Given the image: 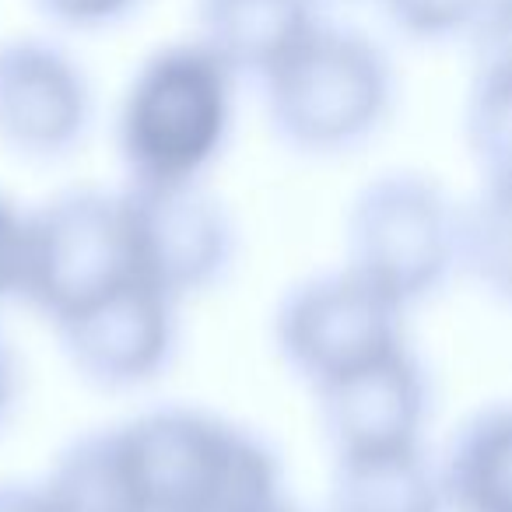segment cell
Listing matches in <instances>:
<instances>
[{
    "instance_id": "cell-13",
    "label": "cell",
    "mask_w": 512,
    "mask_h": 512,
    "mask_svg": "<svg viewBox=\"0 0 512 512\" xmlns=\"http://www.w3.org/2000/svg\"><path fill=\"white\" fill-rule=\"evenodd\" d=\"M309 25V0H204V46L232 74H267Z\"/></svg>"
},
{
    "instance_id": "cell-4",
    "label": "cell",
    "mask_w": 512,
    "mask_h": 512,
    "mask_svg": "<svg viewBox=\"0 0 512 512\" xmlns=\"http://www.w3.org/2000/svg\"><path fill=\"white\" fill-rule=\"evenodd\" d=\"M460 256V207L439 183L390 172L365 186L348 214V271L393 306L432 295Z\"/></svg>"
},
{
    "instance_id": "cell-19",
    "label": "cell",
    "mask_w": 512,
    "mask_h": 512,
    "mask_svg": "<svg viewBox=\"0 0 512 512\" xmlns=\"http://www.w3.org/2000/svg\"><path fill=\"white\" fill-rule=\"evenodd\" d=\"M39 4L67 25H99L127 11L134 0H39Z\"/></svg>"
},
{
    "instance_id": "cell-10",
    "label": "cell",
    "mask_w": 512,
    "mask_h": 512,
    "mask_svg": "<svg viewBox=\"0 0 512 512\" xmlns=\"http://www.w3.org/2000/svg\"><path fill=\"white\" fill-rule=\"evenodd\" d=\"M316 397L337 456L421 446L428 383L407 348L320 386Z\"/></svg>"
},
{
    "instance_id": "cell-3",
    "label": "cell",
    "mask_w": 512,
    "mask_h": 512,
    "mask_svg": "<svg viewBox=\"0 0 512 512\" xmlns=\"http://www.w3.org/2000/svg\"><path fill=\"white\" fill-rule=\"evenodd\" d=\"M278 134L302 151H344L379 127L390 106V67L362 36L309 25L264 74Z\"/></svg>"
},
{
    "instance_id": "cell-2",
    "label": "cell",
    "mask_w": 512,
    "mask_h": 512,
    "mask_svg": "<svg viewBox=\"0 0 512 512\" xmlns=\"http://www.w3.org/2000/svg\"><path fill=\"white\" fill-rule=\"evenodd\" d=\"M228 123L232 71L204 43L155 53L120 109V155L130 183H200L225 144Z\"/></svg>"
},
{
    "instance_id": "cell-11",
    "label": "cell",
    "mask_w": 512,
    "mask_h": 512,
    "mask_svg": "<svg viewBox=\"0 0 512 512\" xmlns=\"http://www.w3.org/2000/svg\"><path fill=\"white\" fill-rule=\"evenodd\" d=\"M442 505L453 512H512V418L509 407L470 414L435 463Z\"/></svg>"
},
{
    "instance_id": "cell-14",
    "label": "cell",
    "mask_w": 512,
    "mask_h": 512,
    "mask_svg": "<svg viewBox=\"0 0 512 512\" xmlns=\"http://www.w3.org/2000/svg\"><path fill=\"white\" fill-rule=\"evenodd\" d=\"M53 512H137L116 428L74 439L39 484Z\"/></svg>"
},
{
    "instance_id": "cell-9",
    "label": "cell",
    "mask_w": 512,
    "mask_h": 512,
    "mask_svg": "<svg viewBox=\"0 0 512 512\" xmlns=\"http://www.w3.org/2000/svg\"><path fill=\"white\" fill-rule=\"evenodd\" d=\"M85 127L88 85L67 53L36 39L0 46V141L25 158H57Z\"/></svg>"
},
{
    "instance_id": "cell-8",
    "label": "cell",
    "mask_w": 512,
    "mask_h": 512,
    "mask_svg": "<svg viewBox=\"0 0 512 512\" xmlns=\"http://www.w3.org/2000/svg\"><path fill=\"white\" fill-rule=\"evenodd\" d=\"M53 327L88 383L134 390L169 365L176 348V302L144 281H127Z\"/></svg>"
},
{
    "instance_id": "cell-5",
    "label": "cell",
    "mask_w": 512,
    "mask_h": 512,
    "mask_svg": "<svg viewBox=\"0 0 512 512\" xmlns=\"http://www.w3.org/2000/svg\"><path fill=\"white\" fill-rule=\"evenodd\" d=\"M127 281L141 278L120 193L67 190L29 214L22 295L46 320H67Z\"/></svg>"
},
{
    "instance_id": "cell-22",
    "label": "cell",
    "mask_w": 512,
    "mask_h": 512,
    "mask_svg": "<svg viewBox=\"0 0 512 512\" xmlns=\"http://www.w3.org/2000/svg\"><path fill=\"white\" fill-rule=\"evenodd\" d=\"M267 512H306V509H299V505H295V502H288V498H281V502H278V505H271V509H267Z\"/></svg>"
},
{
    "instance_id": "cell-20",
    "label": "cell",
    "mask_w": 512,
    "mask_h": 512,
    "mask_svg": "<svg viewBox=\"0 0 512 512\" xmlns=\"http://www.w3.org/2000/svg\"><path fill=\"white\" fill-rule=\"evenodd\" d=\"M18 390H22V369H18V355L11 341L0 334V425L11 418L18 404Z\"/></svg>"
},
{
    "instance_id": "cell-15",
    "label": "cell",
    "mask_w": 512,
    "mask_h": 512,
    "mask_svg": "<svg viewBox=\"0 0 512 512\" xmlns=\"http://www.w3.org/2000/svg\"><path fill=\"white\" fill-rule=\"evenodd\" d=\"M456 264H470L484 281L498 271L505 288L509 274V183H491L470 211H460V256Z\"/></svg>"
},
{
    "instance_id": "cell-18",
    "label": "cell",
    "mask_w": 512,
    "mask_h": 512,
    "mask_svg": "<svg viewBox=\"0 0 512 512\" xmlns=\"http://www.w3.org/2000/svg\"><path fill=\"white\" fill-rule=\"evenodd\" d=\"M25 239H29V214H22L0 193V302L22 295Z\"/></svg>"
},
{
    "instance_id": "cell-17",
    "label": "cell",
    "mask_w": 512,
    "mask_h": 512,
    "mask_svg": "<svg viewBox=\"0 0 512 512\" xmlns=\"http://www.w3.org/2000/svg\"><path fill=\"white\" fill-rule=\"evenodd\" d=\"M400 25L414 36H449L470 25L488 0H386Z\"/></svg>"
},
{
    "instance_id": "cell-6",
    "label": "cell",
    "mask_w": 512,
    "mask_h": 512,
    "mask_svg": "<svg viewBox=\"0 0 512 512\" xmlns=\"http://www.w3.org/2000/svg\"><path fill=\"white\" fill-rule=\"evenodd\" d=\"M400 313L404 309L344 267L295 285L278 306L274 337L288 365L320 390L404 348Z\"/></svg>"
},
{
    "instance_id": "cell-21",
    "label": "cell",
    "mask_w": 512,
    "mask_h": 512,
    "mask_svg": "<svg viewBox=\"0 0 512 512\" xmlns=\"http://www.w3.org/2000/svg\"><path fill=\"white\" fill-rule=\"evenodd\" d=\"M0 512H53V505L29 484H0Z\"/></svg>"
},
{
    "instance_id": "cell-1",
    "label": "cell",
    "mask_w": 512,
    "mask_h": 512,
    "mask_svg": "<svg viewBox=\"0 0 512 512\" xmlns=\"http://www.w3.org/2000/svg\"><path fill=\"white\" fill-rule=\"evenodd\" d=\"M137 512H267L285 498L260 435L197 407H158L116 425Z\"/></svg>"
},
{
    "instance_id": "cell-12",
    "label": "cell",
    "mask_w": 512,
    "mask_h": 512,
    "mask_svg": "<svg viewBox=\"0 0 512 512\" xmlns=\"http://www.w3.org/2000/svg\"><path fill=\"white\" fill-rule=\"evenodd\" d=\"M330 512H446L421 446L337 456Z\"/></svg>"
},
{
    "instance_id": "cell-7",
    "label": "cell",
    "mask_w": 512,
    "mask_h": 512,
    "mask_svg": "<svg viewBox=\"0 0 512 512\" xmlns=\"http://www.w3.org/2000/svg\"><path fill=\"white\" fill-rule=\"evenodd\" d=\"M123 197L134 271L144 285L179 302L207 288L232 256V221L200 183L137 186Z\"/></svg>"
},
{
    "instance_id": "cell-16",
    "label": "cell",
    "mask_w": 512,
    "mask_h": 512,
    "mask_svg": "<svg viewBox=\"0 0 512 512\" xmlns=\"http://www.w3.org/2000/svg\"><path fill=\"white\" fill-rule=\"evenodd\" d=\"M474 134L477 155L488 165L491 183H509V67L498 64V71H488L484 88L474 102Z\"/></svg>"
}]
</instances>
